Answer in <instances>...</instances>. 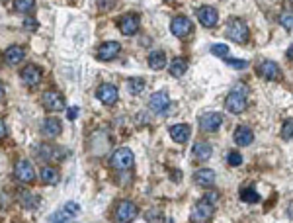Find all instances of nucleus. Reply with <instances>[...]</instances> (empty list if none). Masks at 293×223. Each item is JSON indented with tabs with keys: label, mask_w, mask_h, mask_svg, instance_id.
Returning <instances> with one entry per match:
<instances>
[{
	"label": "nucleus",
	"mask_w": 293,
	"mask_h": 223,
	"mask_svg": "<svg viewBox=\"0 0 293 223\" xmlns=\"http://www.w3.org/2000/svg\"><path fill=\"white\" fill-rule=\"evenodd\" d=\"M39 179H41L43 184H57L61 180V174L55 167H43L41 172H39Z\"/></svg>",
	"instance_id": "25"
},
{
	"label": "nucleus",
	"mask_w": 293,
	"mask_h": 223,
	"mask_svg": "<svg viewBox=\"0 0 293 223\" xmlns=\"http://www.w3.org/2000/svg\"><path fill=\"white\" fill-rule=\"evenodd\" d=\"M227 163L231 167H239V165H242V155L237 153V151H231L227 155Z\"/></svg>",
	"instance_id": "31"
},
{
	"label": "nucleus",
	"mask_w": 293,
	"mask_h": 223,
	"mask_svg": "<svg viewBox=\"0 0 293 223\" xmlns=\"http://www.w3.org/2000/svg\"><path fill=\"white\" fill-rule=\"evenodd\" d=\"M280 22H282V26L287 30V32H291V12H283L282 16H280Z\"/></svg>",
	"instance_id": "34"
},
{
	"label": "nucleus",
	"mask_w": 293,
	"mask_h": 223,
	"mask_svg": "<svg viewBox=\"0 0 293 223\" xmlns=\"http://www.w3.org/2000/svg\"><path fill=\"white\" fill-rule=\"evenodd\" d=\"M96 96L102 104H106V106H114V104L118 102V88H116L114 84L106 82V84H102V86L98 88Z\"/></svg>",
	"instance_id": "10"
},
{
	"label": "nucleus",
	"mask_w": 293,
	"mask_h": 223,
	"mask_svg": "<svg viewBox=\"0 0 293 223\" xmlns=\"http://www.w3.org/2000/svg\"><path fill=\"white\" fill-rule=\"evenodd\" d=\"M69 118H71V120H76V116H78V108H75V106H73V108H69Z\"/></svg>",
	"instance_id": "37"
},
{
	"label": "nucleus",
	"mask_w": 293,
	"mask_h": 223,
	"mask_svg": "<svg viewBox=\"0 0 293 223\" xmlns=\"http://www.w3.org/2000/svg\"><path fill=\"white\" fill-rule=\"evenodd\" d=\"M24 57H26V51H24L22 45H12L6 49V53H4V61L8 63V65H20L24 61Z\"/></svg>",
	"instance_id": "21"
},
{
	"label": "nucleus",
	"mask_w": 293,
	"mask_h": 223,
	"mask_svg": "<svg viewBox=\"0 0 293 223\" xmlns=\"http://www.w3.org/2000/svg\"><path fill=\"white\" fill-rule=\"evenodd\" d=\"M221 123H223V116H221L219 112H206V114L199 118V127H201L204 131H209V133L217 131L219 127H221Z\"/></svg>",
	"instance_id": "8"
},
{
	"label": "nucleus",
	"mask_w": 293,
	"mask_h": 223,
	"mask_svg": "<svg viewBox=\"0 0 293 223\" xmlns=\"http://www.w3.org/2000/svg\"><path fill=\"white\" fill-rule=\"evenodd\" d=\"M149 67L152 71H163L166 67V55H164V51H152L151 55H149Z\"/></svg>",
	"instance_id": "26"
},
{
	"label": "nucleus",
	"mask_w": 293,
	"mask_h": 223,
	"mask_svg": "<svg viewBox=\"0 0 293 223\" xmlns=\"http://www.w3.org/2000/svg\"><path fill=\"white\" fill-rule=\"evenodd\" d=\"M190 135H192V129H190L188 123H176V125L170 127V137L176 143H186L190 139Z\"/></svg>",
	"instance_id": "20"
},
{
	"label": "nucleus",
	"mask_w": 293,
	"mask_h": 223,
	"mask_svg": "<svg viewBox=\"0 0 293 223\" xmlns=\"http://www.w3.org/2000/svg\"><path fill=\"white\" fill-rule=\"evenodd\" d=\"M168 71H170L172 77H182L188 71V59L186 57H174L172 63L168 65Z\"/></svg>",
	"instance_id": "24"
},
{
	"label": "nucleus",
	"mask_w": 293,
	"mask_h": 223,
	"mask_svg": "<svg viewBox=\"0 0 293 223\" xmlns=\"http://www.w3.org/2000/svg\"><path fill=\"white\" fill-rule=\"evenodd\" d=\"M133 161H135V157H133V151L127 149V147H121L118 151H114V155H111V167L118 168V170H129L133 167Z\"/></svg>",
	"instance_id": "4"
},
{
	"label": "nucleus",
	"mask_w": 293,
	"mask_h": 223,
	"mask_svg": "<svg viewBox=\"0 0 293 223\" xmlns=\"http://www.w3.org/2000/svg\"><path fill=\"white\" fill-rule=\"evenodd\" d=\"M225 63H227L229 67H233V69H244L246 65H249L244 59H229V57L225 59Z\"/></svg>",
	"instance_id": "33"
},
{
	"label": "nucleus",
	"mask_w": 293,
	"mask_h": 223,
	"mask_svg": "<svg viewBox=\"0 0 293 223\" xmlns=\"http://www.w3.org/2000/svg\"><path fill=\"white\" fill-rule=\"evenodd\" d=\"M41 77H43L41 69L35 67V65H28V67L22 69V80L28 84V86H35V84H39Z\"/></svg>",
	"instance_id": "18"
},
{
	"label": "nucleus",
	"mask_w": 293,
	"mask_h": 223,
	"mask_svg": "<svg viewBox=\"0 0 293 223\" xmlns=\"http://www.w3.org/2000/svg\"><path fill=\"white\" fill-rule=\"evenodd\" d=\"M204 198H206L207 202H211V204L215 206V202L219 200V192H215V190H209V192H207Z\"/></svg>",
	"instance_id": "35"
},
{
	"label": "nucleus",
	"mask_w": 293,
	"mask_h": 223,
	"mask_svg": "<svg viewBox=\"0 0 293 223\" xmlns=\"http://www.w3.org/2000/svg\"><path fill=\"white\" fill-rule=\"evenodd\" d=\"M227 37L235 43H246L250 37V30L244 20H239V18H233L231 22L227 24Z\"/></svg>",
	"instance_id": "2"
},
{
	"label": "nucleus",
	"mask_w": 293,
	"mask_h": 223,
	"mask_svg": "<svg viewBox=\"0 0 293 223\" xmlns=\"http://www.w3.org/2000/svg\"><path fill=\"white\" fill-rule=\"evenodd\" d=\"M14 6L18 12H32L35 6V0H14Z\"/></svg>",
	"instance_id": "29"
},
{
	"label": "nucleus",
	"mask_w": 293,
	"mask_h": 223,
	"mask_svg": "<svg viewBox=\"0 0 293 223\" xmlns=\"http://www.w3.org/2000/svg\"><path fill=\"white\" fill-rule=\"evenodd\" d=\"M41 131H43V135L47 139H55L63 131V123H61L59 118H47L43 122V125H41Z\"/></svg>",
	"instance_id": "15"
},
{
	"label": "nucleus",
	"mask_w": 293,
	"mask_h": 223,
	"mask_svg": "<svg viewBox=\"0 0 293 223\" xmlns=\"http://www.w3.org/2000/svg\"><path fill=\"white\" fill-rule=\"evenodd\" d=\"M24 26H26L28 30H37V22H35L33 18H26V22H24Z\"/></svg>",
	"instance_id": "36"
},
{
	"label": "nucleus",
	"mask_w": 293,
	"mask_h": 223,
	"mask_svg": "<svg viewBox=\"0 0 293 223\" xmlns=\"http://www.w3.org/2000/svg\"><path fill=\"white\" fill-rule=\"evenodd\" d=\"M41 104L47 112H61L65 110V98L61 92L57 90H47L43 96H41Z\"/></svg>",
	"instance_id": "5"
},
{
	"label": "nucleus",
	"mask_w": 293,
	"mask_h": 223,
	"mask_svg": "<svg viewBox=\"0 0 293 223\" xmlns=\"http://www.w3.org/2000/svg\"><path fill=\"white\" fill-rule=\"evenodd\" d=\"M151 110L154 114H166V110L170 108V98L166 92H154L151 96V102H149Z\"/></svg>",
	"instance_id": "13"
},
{
	"label": "nucleus",
	"mask_w": 293,
	"mask_h": 223,
	"mask_svg": "<svg viewBox=\"0 0 293 223\" xmlns=\"http://www.w3.org/2000/svg\"><path fill=\"white\" fill-rule=\"evenodd\" d=\"M194 180L197 186H201V188H209V186H213L215 184V172L211 170V168H199L197 172L194 174Z\"/></svg>",
	"instance_id": "19"
},
{
	"label": "nucleus",
	"mask_w": 293,
	"mask_h": 223,
	"mask_svg": "<svg viewBox=\"0 0 293 223\" xmlns=\"http://www.w3.org/2000/svg\"><path fill=\"white\" fill-rule=\"evenodd\" d=\"M120 32L123 35H133L139 32V18L135 14H125L120 20Z\"/></svg>",
	"instance_id": "16"
},
{
	"label": "nucleus",
	"mask_w": 293,
	"mask_h": 223,
	"mask_svg": "<svg viewBox=\"0 0 293 223\" xmlns=\"http://www.w3.org/2000/svg\"><path fill=\"white\" fill-rule=\"evenodd\" d=\"M246 106H249V102H246V88L240 84V86H235V88L229 92L227 100H225V108L227 112L231 114H242V112L246 110Z\"/></svg>",
	"instance_id": "1"
},
{
	"label": "nucleus",
	"mask_w": 293,
	"mask_h": 223,
	"mask_svg": "<svg viewBox=\"0 0 293 223\" xmlns=\"http://www.w3.org/2000/svg\"><path fill=\"white\" fill-rule=\"evenodd\" d=\"M229 51H231V49H229V45H225V43H215L213 47H211V53L221 57V59H227Z\"/></svg>",
	"instance_id": "30"
},
{
	"label": "nucleus",
	"mask_w": 293,
	"mask_h": 223,
	"mask_svg": "<svg viewBox=\"0 0 293 223\" xmlns=\"http://www.w3.org/2000/svg\"><path fill=\"white\" fill-rule=\"evenodd\" d=\"M197 20L204 28H215L219 22V14L213 6H201L197 10Z\"/></svg>",
	"instance_id": "9"
},
{
	"label": "nucleus",
	"mask_w": 293,
	"mask_h": 223,
	"mask_svg": "<svg viewBox=\"0 0 293 223\" xmlns=\"http://www.w3.org/2000/svg\"><path fill=\"white\" fill-rule=\"evenodd\" d=\"M14 174L20 182H26V184L33 182V179H35V170L28 161H18L16 167H14Z\"/></svg>",
	"instance_id": "12"
},
{
	"label": "nucleus",
	"mask_w": 293,
	"mask_h": 223,
	"mask_svg": "<svg viewBox=\"0 0 293 223\" xmlns=\"http://www.w3.org/2000/svg\"><path fill=\"white\" fill-rule=\"evenodd\" d=\"M240 200L246 204H256V202H260V194L254 188H244L240 190Z\"/></svg>",
	"instance_id": "28"
},
{
	"label": "nucleus",
	"mask_w": 293,
	"mask_h": 223,
	"mask_svg": "<svg viewBox=\"0 0 293 223\" xmlns=\"http://www.w3.org/2000/svg\"><path fill=\"white\" fill-rule=\"evenodd\" d=\"M6 135V123H4V120L0 118V139Z\"/></svg>",
	"instance_id": "38"
},
{
	"label": "nucleus",
	"mask_w": 293,
	"mask_h": 223,
	"mask_svg": "<svg viewBox=\"0 0 293 223\" xmlns=\"http://www.w3.org/2000/svg\"><path fill=\"white\" fill-rule=\"evenodd\" d=\"M213 213H215V206H213L211 202H207L206 198H201V200L195 204L194 219H197V221H207V219L213 217Z\"/></svg>",
	"instance_id": "11"
},
{
	"label": "nucleus",
	"mask_w": 293,
	"mask_h": 223,
	"mask_svg": "<svg viewBox=\"0 0 293 223\" xmlns=\"http://www.w3.org/2000/svg\"><path fill=\"white\" fill-rule=\"evenodd\" d=\"M233 137H235V143H239L240 147H246L254 141V133H252V129H250L249 125H239L235 129Z\"/></svg>",
	"instance_id": "22"
},
{
	"label": "nucleus",
	"mask_w": 293,
	"mask_h": 223,
	"mask_svg": "<svg viewBox=\"0 0 293 223\" xmlns=\"http://www.w3.org/2000/svg\"><path fill=\"white\" fill-rule=\"evenodd\" d=\"M4 94H6V88H4V84H2V82H0V100H2V98H4Z\"/></svg>",
	"instance_id": "39"
},
{
	"label": "nucleus",
	"mask_w": 293,
	"mask_h": 223,
	"mask_svg": "<svg viewBox=\"0 0 293 223\" xmlns=\"http://www.w3.org/2000/svg\"><path fill=\"white\" fill-rule=\"evenodd\" d=\"M192 153H194L195 161L206 163L207 159L211 157V153H213V149H211V145H209L207 141H197V143L194 145V149H192Z\"/></svg>",
	"instance_id": "23"
},
{
	"label": "nucleus",
	"mask_w": 293,
	"mask_h": 223,
	"mask_svg": "<svg viewBox=\"0 0 293 223\" xmlns=\"http://www.w3.org/2000/svg\"><path fill=\"white\" fill-rule=\"evenodd\" d=\"M258 73H260V77L264 80H278L282 77V71L274 61H262L260 67H258Z\"/></svg>",
	"instance_id": "17"
},
{
	"label": "nucleus",
	"mask_w": 293,
	"mask_h": 223,
	"mask_svg": "<svg viewBox=\"0 0 293 223\" xmlns=\"http://www.w3.org/2000/svg\"><path fill=\"white\" fill-rule=\"evenodd\" d=\"M291 125H293V120H285L283 122V127H282V137L285 141H291Z\"/></svg>",
	"instance_id": "32"
},
{
	"label": "nucleus",
	"mask_w": 293,
	"mask_h": 223,
	"mask_svg": "<svg viewBox=\"0 0 293 223\" xmlns=\"http://www.w3.org/2000/svg\"><path fill=\"white\" fill-rule=\"evenodd\" d=\"M170 32L176 37H186V35H190L194 32V24L186 16H176L172 22H170Z\"/></svg>",
	"instance_id": "7"
},
{
	"label": "nucleus",
	"mask_w": 293,
	"mask_h": 223,
	"mask_svg": "<svg viewBox=\"0 0 293 223\" xmlns=\"http://www.w3.org/2000/svg\"><path fill=\"white\" fill-rule=\"evenodd\" d=\"M78 213H80V206L76 202H66L59 212H55L49 217V223H75Z\"/></svg>",
	"instance_id": "3"
},
{
	"label": "nucleus",
	"mask_w": 293,
	"mask_h": 223,
	"mask_svg": "<svg viewBox=\"0 0 293 223\" xmlns=\"http://www.w3.org/2000/svg\"><path fill=\"white\" fill-rule=\"evenodd\" d=\"M120 49L121 45L118 41H106L98 47V59L100 61H111L114 57L120 55Z\"/></svg>",
	"instance_id": "14"
},
{
	"label": "nucleus",
	"mask_w": 293,
	"mask_h": 223,
	"mask_svg": "<svg viewBox=\"0 0 293 223\" xmlns=\"http://www.w3.org/2000/svg\"><path fill=\"white\" fill-rule=\"evenodd\" d=\"M145 86H147L145 78H131L129 84H127V88H129V92L133 96H139L143 90H145Z\"/></svg>",
	"instance_id": "27"
},
{
	"label": "nucleus",
	"mask_w": 293,
	"mask_h": 223,
	"mask_svg": "<svg viewBox=\"0 0 293 223\" xmlns=\"http://www.w3.org/2000/svg\"><path fill=\"white\" fill-rule=\"evenodd\" d=\"M137 213H139V210H137V206L133 204V202H127L123 200L116 208V221L118 223H131L135 217H137Z\"/></svg>",
	"instance_id": "6"
}]
</instances>
